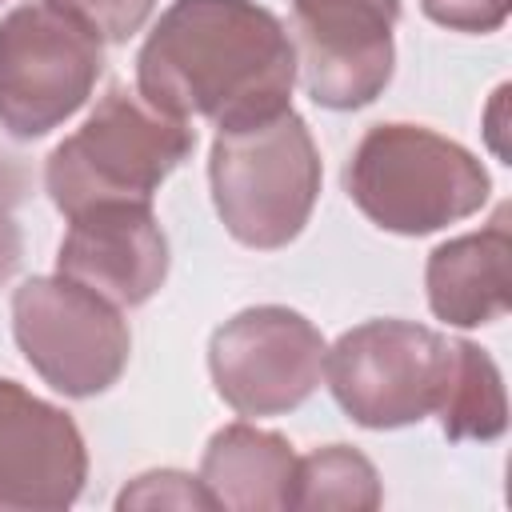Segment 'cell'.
<instances>
[{
  "label": "cell",
  "mask_w": 512,
  "mask_h": 512,
  "mask_svg": "<svg viewBox=\"0 0 512 512\" xmlns=\"http://www.w3.org/2000/svg\"><path fill=\"white\" fill-rule=\"evenodd\" d=\"M296 48L256 0H172L136 52V92L168 116L248 124L288 108Z\"/></svg>",
  "instance_id": "6da1fadb"
},
{
  "label": "cell",
  "mask_w": 512,
  "mask_h": 512,
  "mask_svg": "<svg viewBox=\"0 0 512 512\" xmlns=\"http://www.w3.org/2000/svg\"><path fill=\"white\" fill-rule=\"evenodd\" d=\"M348 200L384 232L428 236L476 216L492 176L464 144L424 124H372L344 164Z\"/></svg>",
  "instance_id": "7a4b0ae2"
},
{
  "label": "cell",
  "mask_w": 512,
  "mask_h": 512,
  "mask_svg": "<svg viewBox=\"0 0 512 512\" xmlns=\"http://www.w3.org/2000/svg\"><path fill=\"white\" fill-rule=\"evenodd\" d=\"M192 148V120L160 112L128 84H112L88 120L48 152L44 188L60 216L112 200L152 204L156 188L192 156Z\"/></svg>",
  "instance_id": "3957f363"
},
{
  "label": "cell",
  "mask_w": 512,
  "mask_h": 512,
  "mask_svg": "<svg viewBox=\"0 0 512 512\" xmlns=\"http://www.w3.org/2000/svg\"><path fill=\"white\" fill-rule=\"evenodd\" d=\"M320 152L304 116L288 108L216 128L208 152V184L220 224L256 252L292 244L320 196Z\"/></svg>",
  "instance_id": "277c9868"
},
{
  "label": "cell",
  "mask_w": 512,
  "mask_h": 512,
  "mask_svg": "<svg viewBox=\"0 0 512 512\" xmlns=\"http://www.w3.org/2000/svg\"><path fill=\"white\" fill-rule=\"evenodd\" d=\"M104 72V40L48 0L16 4L0 20V128L40 140L72 120Z\"/></svg>",
  "instance_id": "5b68a950"
},
{
  "label": "cell",
  "mask_w": 512,
  "mask_h": 512,
  "mask_svg": "<svg viewBox=\"0 0 512 512\" xmlns=\"http://www.w3.org/2000/svg\"><path fill=\"white\" fill-rule=\"evenodd\" d=\"M452 364V340L416 320H364L324 352V376L360 428H408L436 416Z\"/></svg>",
  "instance_id": "8992f818"
},
{
  "label": "cell",
  "mask_w": 512,
  "mask_h": 512,
  "mask_svg": "<svg viewBox=\"0 0 512 512\" xmlns=\"http://www.w3.org/2000/svg\"><path fill=\"white\" fill-rule=\"evenodd\" d=\"M12 336L32 372L68 400L108 392L132 356L124 308L60 272L12 292Z\"/></svg>",
  "instance_id": "52a82bcc"
},
{
  "label": "cell",
  "mask_w": 512,
  "mask_h": 512,
  "mask_svg": "<svg viewBox=\"0 0 512 512\" xmlns=\"http://www.w3.org/2000/svg\"><path fill=\"white\" fill-rule=\"evenodd\" d=\"M320 328L284 304H256L224 320L208 340L216 396L240 416H284L300 408L324 376Z\"/></svg>",
  "instance_id": "ba28073f"
},
{
  "label": "cell",
  "mask_w": 512,
  "mask_h": 512,
  "mask_svg": "<svg viewBox=\"0 0 512 512\" xmlns=\"http://www.w3.org/2000/svg\"><path fill=\"white\" fill-rule=\"evenodd\" d=\"M396 20L400 0H292L296 72L312 104L352 112L388 88Z\"/></svg>",
  "instance_id": "9c48e42d"
},
{
  "label": "cell",
  "mask_w": 512,
  "mask_h": 512,
  "mask_svg": "<svg viewBox=\"0 0 512 512\" xmlns=\"http://www.w3.org/2000/svg\"><path fill=\"white\" fill-rule=\"evenodd\" d=\"M88 448L76 420L0 376V512H56L80 500Z\"/></svg>",
  "instance_id": "30bf717a"
},
{
  "label": "cell",
  "mask_w": 512,
  "mask_h": 512,
  "mask_svg": "<svg viewBox=\"0 0 512 512\" xmlns=\"http://www.w3.org/2000/svg\"><path fill=\"white\" fill-rule=\"evenodd\" d=\"M56 272L116 308H140L168 280V236L152 204H92L68 216V232L56 248Z\"/></svg>",
  "instance_id": "8fae6325"
},
{
  "label": "cell",
  "mask_w": 512,
  "mask_h": 512,
  "mask_svg": "<svg viewBox=\"0 0 512 512\" xmlns=\"http://www.w3.org/2000/svg\"><path fill=\"white\" fill-rule=\"evenodd\" d=\"M508 264H512V228H508V204H500L480 232L432 248L424 264L432 316L452 328L496 324L512 304Z\"/></svg>",
  "instance_id": "7c38bea8"
},
{
  "label": "cell",
  "mask_w": 512,
  "mask_h": 512,
  "mask_svg": "<svg viewBox=\"0 0 512 512\" xmlns=\"http://www.w3.org/2000/svg\"><path fill=\"white\" fill-rule=\"evenodd\" d=\"M196 476L216 508L280 512L292 496L296 452L280 432L236 420L208 436Z\"/></svg>",
  "instance_id": "4fadbf2b"
},
{
  "label": "cell",
  "mask_w": 512,
  "mask_h": 512,
  "mask_svg": "<svg viewBox=\"0 0 512 512\" xmlns=\"http://www.w3.org/2000/svg\"><path fill=\"white\" fill-rule=\"evenodd\" d=\"M440 432L448 440H496L508 428V400H504V380L496 360L472 344V340H452V364H448V384L436 408Z\"/></svg>",
  "instance_id": "5bb4252c"
},
{
  "label": "cell",
  "mask_w": 512,
  "mask_h": 512,
  "mask_svg": "<svg viewBox=\"0 0 512 512\" xmlns=\"http://www.w3.org/2000/svg\"><path fill=\"white\" fill-rule=\"evenodd\" d=\"M384 504L380 472L376 464L348 448V444H324L312 448L308 456H296V476H292V496L288 508H352V512H372Z\"/></svg>",
  "instance_id": "9a60e30c"
},
{
  "label": "cell",
  "mask_w": 512,
  "mask_h": 512,
  "mask_svg": "<svg viewBox=\"0 0 512 512\" xmlns=\"http://www.w3.org/2000/svg\"><path fill=\"white\" fill-rule=\"evenodd\" d=\"M116 508L128 512V508H216L208 488L200 484V476L192 472H180V468H152V472H140L132 476L120 496H116Z\"/></svg>",
  "instance_id": "2e32d148"
},
{
  "label": "cell",
  "mask_w": 512,
  "mask_h": 512,
  "mask_svg": "<svg viewBox=\"0 0 512 512\" xmlns=\"http://www.w3.org/2000/svg\"><path fill=\"white\" fill-rule=\"evenodd\" d=\"M48 4H56L60 12H68L72 20H80L88 32H96L104 44H124V40H132L144 24H148V16H152V8H156V0H48Z\"/></svg>",
  "instance_id": "e0dca14e"
},
{
  "label": "cell",
  "mask_w": 512,
  "mask_h": 512,
  "mask_svg": "<svg viewBox=\"0 0 512 512\" xmlns=\"http://www.w3.org/2000/svg\"><path fill=\"white\" fill-rule=\"evenodd\" d=\"M420 12L452 32H496L504 28L512 0H420Z\"/></svg>",
  "instance_id": "ac0fdd59"
},
{
  "label": "cell",
  "mask_w": 512,
  "mask_h": 512,
  "mask_svg": "<svg viewBox=\"0 0 512 512\" xmlns=\"http://www.w3.org/2000/svg\"><path fill=\"white\" fill-rule=\"evenodd\" d=\"M24 260V236H20V224L12 216V196L0 192V288L16 276Z\"/></svg>",
  "instance_id": "d6986e66"
},
{
  "label": "cell",
  "mask_w": 512,
  "mask_h": 512,
  "mask_svg": "<svg viewBox=\"0 0 512 512\" xmlns=\"http://www.w3.org/2000/svg\"><path fill=\"white\" fill-rule=\"evenodd\" d=\"M0 4H4V0H0Z\"/></svg>",
  "instance_id": "ffe728a7"
}]
</instances>
